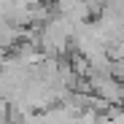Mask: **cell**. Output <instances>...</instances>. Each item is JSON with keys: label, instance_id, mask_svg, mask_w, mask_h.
<instances>
[{"label": "cell", "instance_id": "cell-1", "mask_svg": "<svg viewBox=\"0 0 124 124\" xmlns=\"http://www.w3.org/2000/svg\"><path fill=\"white\" fill-rule=\"evenodd\" d=\"M8 113H11L8 97H3V94H0V124H8Z\"/></svg>", "mask_w": 124, "mask_h": 124}]
</instances>
